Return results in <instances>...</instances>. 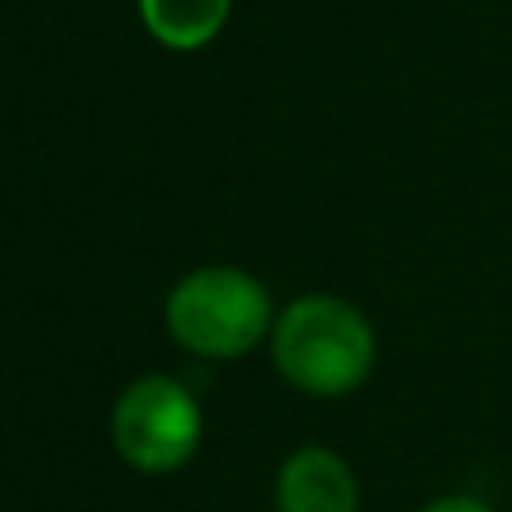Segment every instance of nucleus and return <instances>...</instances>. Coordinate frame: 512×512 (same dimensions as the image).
I'll use <instances>...</instances> for the list:
<instances>
[{"mask_svg": "<svg viewBox=\"0 0 512 512\" xmlns=\"http://www.w3.org/2000/svg\"><path fill=\"white\" fill-rule=\"evenodd\" d=\"M279 373L306 396H346L373 369V328L342 297H297L270 333Z\"/></svg>", "mask_w": 512, "mask_h": 512, "instance_id": "1", "label": "nucleus"}, {"mask_svg": "<svg viewBox=\"0 0 512 512\" xmlns=\"http://www.w3.org/2000/svg\"><path fill=\"white\" fill-rule=\"evenodd\" d=\"M167 328L185 351L207 360H239L274 333V301L248 270L207 265L171 288Z\"/></svg>", "mask_w": 512, "mask_h": 512, "instance_id": "2", "label": "nucleus"}, {"mask_svg": "<svg viewBox=\"0 0 512 512\" xmlns=\"http://www.w3.org/2000/svg\"><path fill=\"white\" fill-rule=\"evenodd\" d=\"M203 441V409L176 378H140L113 409V445L135 472H176Z\"/></svg>", "mask_w": 512, "mask_h": 512, "instance_id": "3", "label": "nucleus"}, {"mask_svg": "<svg viewBox=\"0 0 512 512\" xmlns=\"http://www.w3.org/2000/svg\"><path fill=\"white\" fill-rule=\"evenodd\" d=\"M274 499H279V512H360V486H355L351 463L324 445L288 454Z\"/></svg>", "mask_w": 512, "mask_h": 512, "instance_id": "4", "label": "nucleus"}, {"mask_svg": "<svg viewBox=\"0 0 512 512\" xmlns=\"http://www.w3.org/2000/svg\"><path fill=\"white\" fill-rule=\"evenodd\" d=\"M234 0H140V18L149 36L167 50H203L221 36Z\"/></svg>", "mask_w": 512, "mask_h": 512, "instance_id": "5", "label": "nucleus"}, {"mask_svg": "<svg viewBox=\"0 0 512 512\" xmlns=\"http://www.w3.org/2000/svg\"><path fill=\"white\" fill-rule=\"evenodd\" d=\"M423 512H495V508L477 495H445V499H436V504H427Z\"/></svg>", "mask_w": 512, "mask_h": 512, "instance_id": "6", "label": "nucleus"}]
</instances>
